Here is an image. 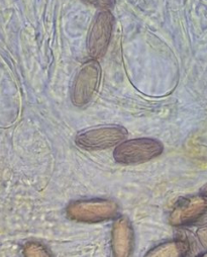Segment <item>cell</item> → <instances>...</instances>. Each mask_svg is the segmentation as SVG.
Returning a JSON list of instances; mask_svg holds the SVG:
<instances>
[{"mask_svg":"<svg viewBox=\"0 0 207 257\" xmlns=\"http://www.w3.org/2000/svg\"><path fill=\"white\" fill-rule=\"evenodd\" d=\"M163 144L151 138H139L122 142L113 153L115 161L122 164H141L161 155Z\"/></svg>","mask_w":207,"mask_h":257,"instance_id":"1","label":"cell"},{"mask_svg":"<svg viewBox=\"0 0 207 257\" xmlns=\"http://www.w3.org/2000/svg\"><path fill=\"white\" fill-rule=\"evenodd\" d=\"M126 135L127 131L120 125H100L79 133L75 141L83 149L100 150L118 144Z\"/></svg>","mask_w":207,"mask_h":257,"instance_id":"2","label":"cell"},{"mask_svg":"<svg viewBox=\"0 0 207 257\" xmlns=\"http://www.w3.org/2000/svg\"><path fill=\"white\" fill-rule=\"evenodd\" d=\"M113 28V17L108 11L99 13L90 28L87 38V51L93 59L101 58L108 48Z\"/></svg>","mask_w":207,"mask_h":257,"instance_id":"3","label":"cell"},{"mask_svg":"<svg viewBox=\"0 0 207 257\" xmlns=\"http://www.w3.org/2000/svg\"><path fill=\"white\" fill-rule=\"evenodd\" d=\"M99 79V64L95 60L89 61L84 64L74 81L72 94L73 103L78 106H82L88 103L92 99L97 89Z\"/></svg>","mask_w":207,"mask_h":257,"instance_id":"4","label":"cell"},{"mask_svg":"<svg viewBox=\"0 0 207 257\" xmlns=\"http://www.w3.org/2000/svg\"><path fill=\"white\" fill-rule=\"evenodd\" d=\"M115 213L116 206L113 203L99 200L79 202L68 209V214L71 218L85 222L103 221L113 217Z\"/></svg>","mask_w":207,"mask_h":257,"instance_id":"5","label":"cell"},{"mask_svg":"<svg viewBox=\"0 0 207 257\" xmlns=\"http://www.w3.org/2000/svg\"><path fill=\"white\" fill-rule=\"evenodd\" d=\"M207 211V199L203 196L186 198L181 200L172 216L171 222L174 225H184L197 222Z\"/></svg>","mask_w":207,"mask_h":257,"instance_id":"6","label":"cell"},{"mask_svg":"<svg viewBox=\"0 0 207 257\" xmlns=\"http://www.w3.org/2000/svg\"><path fill=\"white\" fill-rule=\"evenodd\" d=\"M81 2L103 11H108L114 6V0H81Z\"/></svg>","mask_w":207,"mask_h":257,"instance_id":"7","label":"cell"},{"mask_svg":"<svg viewBox=\"0 0 207 257\" xmlns=\"http://www.w3.org/2000/svg\"><path fill=\"white\" fill-rule=\"evenodd\" d=\"M201 195H202L204 198L207 199V184L202 187V189H201Z\"/></svg>","mask_w":207,"mask_h":257,"instance_id":"8","label":"cell"}]
</instances>
